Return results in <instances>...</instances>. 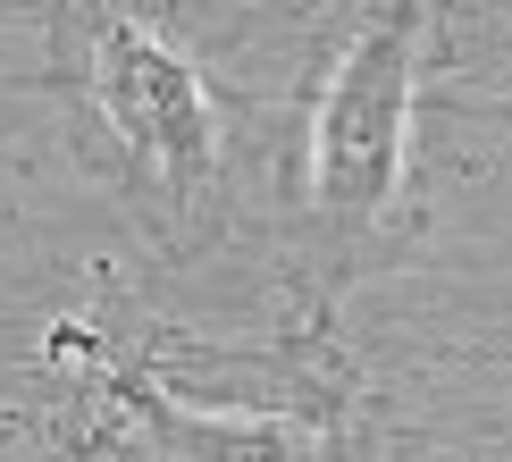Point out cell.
<instances>
[{
	"instance_id": "cell-1",
	"label": "cell",
	"mask_w": 512,
	"mask_h": 462,
	"mask_svg": "<svg viewBox=\"0 0 512 462\" xmlns=\"http://www.w3.org/2000/svg\"><path fill=\"white\" fill-rule=\"evenodd\" d=\"M437 9L445 0H370L311 93L294 227H303V294L319 311L345 303L361 261L395 227L403 168H412V101H420V76H429Z\"/></svg>"
},
{
	"instance_id": "cell-3",
	"label": "cell",
	"mask_w": 512,
	"mask_h": 462,
	"mask_svg": "<svg viewBox=\"0 0 512 462\" xmlns=\"http://www.w3.org/2000/svg\"><path fill=\"white\" fill-rule=\"evenodd\" d=\"M152 462H336V446L294 412H194L168 395H135Z\"/></svg>"
},
{
	"instance_id": "cell-2",
	"label": "cell",
	"mask_w": 512,
	"mask_h": 462,
	"mask_svg": "<svg viewBox=\"0 0 512 462\" xmlns=\"http://www.w3.org/2000/svg\"><path fill=\"white\" fill-rule=\"evenodd\" d=\"M51 59L118 177L185 236H210L227 202V126L202 68L126 0H51Z\"/></svg>"
}]
</instances>
